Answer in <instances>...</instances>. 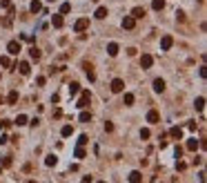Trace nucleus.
<instances>
[{
    "mask_svg": "<svg viewBox=\"0 0 207 183\" xmlns=\"http://www.w3.org/2000/svg\"><path fill=\"white\" fill-rule=\"evenodd\" d=\"M40 56H42V54H40L38 47H31V49H29V58H31V60H40Z\"/></svg>",
    "mask_w": 207,
    "mask_h": 183,
    "instance_id": "dca6fc26",
    "label": "nucleus"
},
{
    "mask_svg": "<svg viewBox=\"0 0 207 183\" xmlns=\"http://www.w3.org/2000/svg\"><path fill=\"white\" fill-rule=\"evenodd\" d=\"M172 45H174V38L172 36H163L161 38V49L167 52V49H172Z\"/></svg>",
    "mask_w": 207,
    "mask_h": 183,
    "instance_id": "423d86ee",
    "label": "nucleus"
},
{
    "mask_svg": "<svg viewBox=\"0 0 207 183\" xmlns=\"http://www.w3.org/2000/svg\"><path fill=\"white\" fill-rule=\"evenodd\" d=\"M56 163H58V156H56V154H49V156L45 159V165H47V168H54Z\"/></svg>",
    "mask_w": 207,
    "mask_h": 183,
    "instance_id": "4468645a",
    "label": "nucleus"
},
{
    "mask_svg": "<svg viewBox=\"0 0 207 183\" xmlns=\"http://www.w3.org/2000/svg\"><path fill=\"white\" fill-rule=\"evenodd\" d=\"M9 165H11V156H5L2 159V168H9Z\"/></svg>",
    "mask_w": 207,
    "mask_h": 183,
    "instance_id": "e433bc0d",
    "label": "nucleus"
},
{
    "mask_svg": "<svg viewBox=\"0 0 207 183\" xmlns=\"http://www.w3.org/2000/svg\"><path fill=\"white\" fill-rule=\"evenodd\" d=\"M154 89H156L158 94L165 92V81H163V78H156V81H154Z\"/></svg>",
    "mask_w": 207,
    "mask_h": 183,
    "instance_id": "6ab92c4d",
    "label": "nucleus"
},
{
    "mask_svg": "<svg viewBox=\"0 0 207 183\" xmlns=\"http://www.w3.org/2000/svg\"><path fill=\"white\" fill-rule=\"evenodd\" d=\"M0 174H2V165H0Z\"/></svg>",
    "mask_w": 207,
    "mask_h": 183,
    "instance_id": "a19ab883",
    "label": "nucleus"
},
{
    "mask_svg": "<svg viewBox=\"0 0 207 183\" xmlns=\"http://www.w3.org/2000/svg\"><path fill=\"white\" fill-rule=\"evenodd\" d=\"M78 119H80V123H91V114L89 112H80Z\"/></svg>",
    "mask_w": 207,
    "mask_h": 183,
    "instance_id": "cd10ccee",
    "label": "nucleus"
},
{
    "mask_svg": "<svg viewBox=\"0 0 207 183\" xmlns=\"http://www.w3.org/2000/svg\"><path fill=\"white\" fill-rule=\"evenodd\" d=\"M29 9H31V14H38L40 9H42V5L38 2V0H34V2H31V7H29Z\"/></svg>",
    "mask_w": 207,
    "mask_h": 183,
    "instance_id": "c85d7f7f",
    "label": "nucleus"
},
{
    "mask_svg": "<svg viewBox=\"0 0 207 183\" xmlns=\"http://www.w3.org/2000/svg\"><path fill=\"white\" fill-rule=\"evenodd\" d=\"M60 134H62L65 139H67V136H71V134H74V125H65V127L60 130Z\"/></svg>",
    "mask_w": 207,
    "mask_h": 183,
    "instance_id": "4be33fe9",
    "label": "nucleus"
},
{
    "mask_svg": "<svg viewBox=\"0 0 207 183\" xmlns=\"http://www.w3.org/2000/svg\"><path fill=\"white\" fill-rule=\"evenodd\" d=\"M7 52L11 54V56H18V54L22 52V45H20V40H11V43L7 45Z\"/></svg>",
    "mask_w": 207,
    "mask_h": 183,
    "instance_id": "7ed1b4c3",
    "label": "nucleus"
},
{
    "mask_svg": "<svg viewBox=\"0 0 207 183\" xmlns=\"http://www.w3.org/2000/svg\"><path fill=\"white\" fill-rule=\"evenodd\" d=\"M78 92H80V85H78V83H71V85H69V96H76Z\"/></svg>",
    "mask_w": 207,
    "mask_h": 183,
    "instance_id": "a878e982",
    "label": "nucleus"
},
{
    "mask_svg": "<svg viewBox=\"0 0 207 183\" xmlns=\"http://www.w3.org/2000/svg\"><path fill=\"white\" fill-rule=\"evenodd\" d=\"M18 96H20V94H18L16 89H11V92H9V96H7V103H9V105H16V103H18Z\"/></svg>",
    "mask_w": 207,
    "mask_h": 183,
    "instance_id": "ddd939ff",
    "label": "nucleus"
},
{
    "mask_svg": "<svg viewBox=\"0 0 207 183\" xmlns=\"http://www.w3.org/2000/svg\"><path fill=\"white\" fill-rule=\"evenodd\" d=\"M98 183H105V181H98Z\"/></svg>",
    "mask_w": 207,
    "mask_h": 183,
    "instance_id": "37998d69",
    "label": "nucleus"
},
{
    "mask_svg": "<svg viewBox=\"0 0 207 183\" xmlns=\"http://www.w3.org/2000/svg\"><path fill=\"white\" fill-rule=\"evenodd\" d=\"M123 103H125V105H134V94H125Z\"/></svg>",
    "mask_w": 207,
    "mask_h": 183,
    "instance_id": "2f4dec72",
    "label": "nucleus"
},
{
    "mask_svg": "<svg viewBox=\"0 0 207 183\" xmlns=\"http://www.w3.org/2000/svg\"><path fill=\"white\" fill-rule=\"evenodd\" d=\"M185 168H187V165H185V163H183V161H178V163H176V170H181V172H183Z\"/></svg>",
    "mask_w": 207,
    "mask_h": 183,
    "instance_id": "4c0bfd02",
    "label": "nucleus"
},
{
    "mask_svg": "<svg viewBox=\"0 0 207 183\" xmlns=\"http://www.w3.org/2000/svg\"><path fill=\"white\" fill-rule=\"evenodd\" d=\"M94 16H96L98 20H102V18H107V7H98V9H96V14H94Z\"/></svg>",
    "mask_w": 207,
    "mask_h": 183,
    "instance_id": "aec40b11",
    "label": "nucleus"
},
{
    "mask_svg": "<svg viewBox=\"0 0 207 183\" xmlns=\"http://www.w3.org/2000/svg\"><path fill=\"white\" fill-rule=\"evenodd\" d=\"M2 103H5V98H2V96H0V105H2Z\"/></svg>",
    "mask_w": 207,
    "mask_h": 183,
    "instance_id": "ea45409f",
    "label": "nucleus"
},
{
    "mask_svg": "<svg viewBox=\"0 0 207 183\" xmlns=\"http://www.w3.org/2000/svg\"><path fill=\"white\" fill-rule=\"evenodd\" d=\"M82 67H85V74H87V78H89V81L94 83V81H96V74H94V69H91V65H87V63H85Z\"/></svg>",
    "mask_w": 207,
    "mask_h": 183,
    "instance_id": "2eb2a0df",
    "label": "nucleus"
},
{
    "mask_svg": "<svg viewBox=\"0 0 207 183\" xmlns=\"http://www.w3.org/2000/svg\"><path fill=\"white\" fill-rule=\"evenodd\" d=\"M169 136H172V139H181L183 136V130L181 127H172V130H169Z\"/></svg>",
    "mask_w": 207,
    "mask_h": 183,
    "instance_id": "5701e85b",
    "label": "nucleus"
},
{
    "mask_svg": "<svg viewBox=\"0 0 207 183\" xmlns=\"http://www.w3.org/2000/svg\"><path fill=\"white\" fill-rule=\"evenodd\" d=\"M194 107L198 110V112H203V107H205V96H198V98L194 101Z\"/></svg>",
    "mask_w": 207,
    "mask_h": 183,
    "instance_id": "412c9836",
    "label": "nucleus"
},
{
    "mask_svg": "<svg viewBox=\"0 0 207 183\" xmlns=\"http://www.w3.org/2000/svg\"><path fill=\"white\" fill-rule=\"evenodd\" d=\"M87 27H89V18H78V20L74 23V31H76V34H82Z\"/></svg>",
    "mask_w": 207,
    "mask_h": 183,
    "instance_id": "f03ea898",
    "label": "nucleus"
},
{
    "mask_svg": "<svg viewBox=\"0 0 207 183\" xmlns=\"http://www.w3.org/2000/svg\"><path fill=\"white\" fill-rule=\"evenodd\" d=\"M51 25L56 27V29H60V27L65 25V20H62V16H51Z\"/></svg>",
    "mask_w": 207,
    "mask_h": 183,
    "instance_id": "a211bd4d",
    "label": "nucleus"
},
{
    "mask_svg": "<svg viewBox=\"0 0 207 183\" xmlns=\"http://www.w3.org/2000/svg\"><path fill=\"white\" fill-rule=\"evenodd\" d=\"M27 123H29V119H27L25 114H18V119H16V125H18V127H22V125H27Z\"/></svg>",
    "mask_w": 207,
    "mask_h": 183,
    "instance_id": "393cba45",
    "label": "nucleus"
},
{
    "mask_svg": "<svg viewBox=\"0 0 207 183\" xmlns=\"http://www.w3.org/2000/svg\"><path fill=\"white\" fill-rule=\"evenodd\" d=\"M198 145H201V141H196V139L187 141V150H189V152H196V150H198Z\"/></svg>",
    "mask_w": 207,
    "mask_h": 183,
    "instance_id": "f3484780",
    "label": "nucleus"
},
{
    "mask_svg": "<svg viewBox=\"0 0 207 183\" xmlns=\"http://www.w3.org/2000/svg\"><path fill=\"white\" fill-rule=\"evenodd\" d=\"M16 69L20 72L22 76H29V72H31V67H29V63H25V60H22V63H16Z\"/></svg>",
    "mask_w": 207,
    "mask_h": 183,
    "instance_id": "0eeeda50",
    "label": "nucleus"
},
{
    "mask_svg": "<svg viewBox=\"0 0 207 183\" xmlns=\"http://www.w3.org/2000/svg\"><path fill=\"white\" fill-rule=\"evenodd\" d=\"M91 2H98V0H91Z\"/></svg>",
    "mask_w": 207,
    "mask_h": 183,
    "instance_id": "79ce46f5",
    "label": "nucleus"
},
{
    "mask_svg": "<svg viewBox=\"0 0 207 183\" xmlns=\"http://www.w3.org/2000/svg\"><path fill=\"white\" fill-rule=\"evenodd\" d=\"M74 156H76V159H85V156H87V154H85V150L78 145L76 150H74Z\"/></svg>",
    "mask_w": 207,
    "mask_h": 183,
    "instance_id": "c756f323",
    "label": "nucleus"
},
{
    "mask_svg": "<svg viewBox=\"0 0 207 183\" xmlns=\"http://www.w3.org/2000/svg\"><path fill=\"white\" fill-rule=\"evenodd\" d=\"M0 65H2V67H11V60H9V56H0Z\"/></svg>",
    "mask_w": 207,
    "mask_h": 183,
    "instance_id": "7c9ffc66",
    "label": "nucleus"
},
{
    "mask_svg": "<svg viewBox=\"0 0 207 183\" xmlns=\"http://www.w3.org/2000/svg\"><path fill=\"white\" fill-rule=\"evenodd\" d=\"M87 141H89V139H87V134H80V136H78V145H80V148H82V145H87Z\"/></svg>",
    "mask_w": 207,
    "mask_h": 183,
    "instance_id": "473e14b6",
    "label": "nucleus"
},
{
    "mask_svg": "<svg viewBox=\"0 0 207 183\" xmlns=\"http://www.w3.org/2000/svg\"><path fill=\"white\" fill-rule=\"evenodd\" d=\"M9 5H11V0H0V7H5V9H7Z\"/></svg>",
    "mask_w": 207,
    "mask_h": 183,
    "instance_id": "58836bf2",
    "label": "nucleus"
},
{
    "mask_svg": "<svg viewBox=\"0 0 207 183\" xmlns=\"http://www.w3.org/2000/svg\"><path fill=\"white\" fill-rule=\"evenodd\" d=\"M105 132H114V123H109V121H105Z\"/></svg>",
    "mask_w": 207,
    "mask_h": 183,
    "instance_id": "c9c22d12",
    "label": "nucleus"
},
{
    "mask_svg": "<svg viewBox=\"0 0 207 183\" xmlns=\"http://www.w3.org/2000/svg\"><path fill=\"white\" fill-rule=\"evenodd\" d=\"M163 7H165V0H152V9H154V11H161Z\"/></svg>",
    "mask_w": 207,
    "mask_h": 183,
    "instance_id": "b1692460",
    "label": "nucleus"
},
{
    "mask_svg": "<svg viewBox=\"0 0 207 183\" xmlns=\"http://www.w3.org/2000/svg\"><path fill=\"white\" fill-rule=\"evenodd\" d=\"M11 23H14V16H7V18H2V27H11Z\"/></svg>",
    "mask_w": 207,
    "mask_h": 183,
    "instance_id": "72a5a7b5",
    "label": "nucleus"
},
{
    "mask_svg": "<svg viewBox=\"0 0 207 183\" xmlns=\"http://www.w3.org/2000/svg\"><path fill=\"white\" fill-rule=\"evenodd\" d=\"M145 7H134L131 9V18H136V20H140V18H145Z\"/></svg>",
    "mask_w": 207,
    "mask_h": 183,
    "instance_id": "6e6552de",
    "label": "nucleus"
},
{
    "mask_svg": "<svg viewBox=\"0 0 207 183\" xmlns=\"http://www.w3.org/2000/svg\"><path fill=\"white\" fill-rule=\"evenodd\" d=\"M118 52H120V47H118V43H109L107 45V54L114 58V56H118Z\"/></svg>",
    "mask_w": 207,
    "mask_h": 183,
    "instance_id": "9d476101",
    "label": "nucleus"
},
{
    "mask_svg": "<svg viewBox=\"0 0 207 183\" xmlns=\"http://www.w3.org/2000/svg\"><path fill=\"white\" fill-rule=\"evenodd\" d=\"M134 27H136V18L125 16V18H123V29H134Z\"/></svg>",
    "mask_w": 207,
    "mask_h": 183,
    "instance_id": "1a4fd4ad",
    "label": "nucleus"
},
{
    "mask_svg": "<svg viewBox=\"0 0 207 183\" xmlns=\"http://www.w3.org/2000/svg\"><path fill=\"white\" fill-rule=\"evenodd\" d=\"M123 89H125V83L120 81V78H114V81H111V92H114V94H120Z\"/></svg>",
    "mask_w": 207,
    "mask_h": 183,
    "instance_id": "39448f33",
    "label": "nucleus"
},
{
    "mask_svg": "<svg viewBox=\"0 0 207 183\" xmlns=\"http://www.w3.org/2000/svg\"><path fill=\"white\" fill-rule=\"evenodd\" d=\"M89 101H91V92H89V89H82V94H80V101L76 103V107L85 110V107L89 105Z\"/></svg>",
    "mask_w": 207,
    "mask_h": 183,
    "instance_id": "f257e3e1",
    "label": "nucleus"
},
{
    "mask_svg": "<svg viewBox=\"0 0 207 183\" xmlns=\"http://www.w3.org/2000/svg\"><path fill=\"white\" fill-rule=\"evenodd\" d=\"M158 121H161L158 112H156V110H149V112H147V123H158Z\"/></svg>",
    "mask_w": 207,
    "mask_h": 183,
    "instance_id": "9b49d317",
    "label": "nucleus"
},
{
    "mask_svg": "<svg viewBox=\"0 0 207 183\" xmlns=\"http://www.w3.org/2000/svg\"><path fill=\"white\" fill-rule=\"evenodd\" d=\"M149 136H152V134H149L147 127H145V130H140V139H149Z\"/></svg>",
    "mask_w": 207,
    "mask_h": 183,
    "instance_id": "f704fd0d",
    "label": "nucleus"
},
{
    "mask_svg": "<svg viewBox=\"0 0 207 183\" xmlns=\"http://www.w3.org/2000/svg\"><path fill=\"white\" fill-rule=\"evenodd\" d=\"M140 181H143V174H140L138 170L129 172V183H140Z\"/></svg>",
    "mask_w": 207,
    "mask_h": 183,
    "instance_id": "f8f14e48",
    "label": "nucleus"
},
{
    "mask_svg": "<svg viewBox=\"0 0 207 183\" xmlns=\"http://www.w3.org/2000/svg\"><path fill=\"white\" fill-rule=\"evenodd\" d=\"M69 11H71V2H62V5H60V16L69 14Z\"/></svg>",
    "mask_w": 207,
    "mask_h": 183,
    "instance_id": "bb28decb",
    "label": "nucleus"
},
{
    "mask_svg": "<svg viewBox=\"0 0 207 183\" xmlns=\"http://www.w3.org/2000/svg\"><path fill=\"white\" fill-rule=\"evenodd\" d=\"M152 65H154V56L152 54H143V56H140V67H143V69H149Z\"/></svg>",
    "mask_w": 207,
    "mask_h": 183,
    "instance_id": "20e7f679",
    "label": "nucleus"
}]
</instances>
